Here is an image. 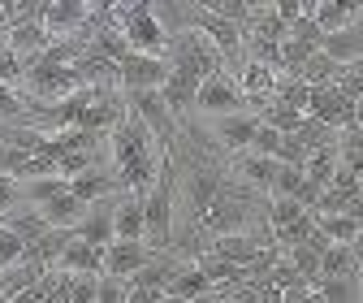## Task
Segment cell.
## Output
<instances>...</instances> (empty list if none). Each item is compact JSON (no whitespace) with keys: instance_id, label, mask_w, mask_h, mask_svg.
Wrapping results in <instances>:
<instances>
[{"instance_id":"9c48e42d","label":"cell","mask_w":363,"mask_h":303,"mask_svg":"<svg viewBox=\"0 0 363 303\" xmlns=\"http://www.w3.org/2000/svg\"><path fill=\"white\" fill-rule=\"evenodd\" d=\"M152 260H156V251L147 243H125V238H117L104 251V273L108 277H121V282H134V277L152 265Z\"/></svg>"},{"instance_id":"e575fe53","label":"cell","mask_w":363,"mask_h":303,"mask_svg":"<svg viewBox=\"0 0 363 303\" xmlns=\"http://www.w3.org/2000/svg\"><path fill=\"white\" fill-rule=\"evenodd\" d=\"M169 294H156V290H139V286H130V303H164Z\"/></svg>"},{"instance_id":"5b68a950","label":"cell","mask_w":363,"mask_h":303,"mask_svg":"<svg viewBox=\"0 0 363 303\" xmlns=\"http://www.w3.org/2000/svg\"><path fill=\"white\" fill-rule=\"evenodd\" d=\"M125 104H130V113L139 117L152 135H156V143L160 148H169L173 143V135H177V117H173V109L164 104V96L160 92H125Z\"/></svg>"},{"instance_id":"f546056e","label":"cell","mask_w":363,"mask_h":303,"mask_svg":"<svg viewBox=\"0 0 363 303\" xmlns=\"http://www.w3.org/2000/svg\"><path fill=\"white\" fill-rule=\"evenodd\" d=\"M307 182V169H294V165H281L277 160V178H272V199H298Z\"/></svg>"},{"instance_id":"e0dca14e","label":"cell","mask_w":363,"mask_h":303,"mask_svg":"<svg viewBox=\"0 0 363 303\" xmlns=\"http://www.w3.org/2000/svg\"><path fill=\"white\" fill-rule=\"evenodd\" d=\"M117 238L125 243H147V204L143 195H117Z\"/></svg>"},{"instance_id":"8d00e7d4","label":"cell","mask_w":363,"mask_h":303,"mask_svg":"<svg viewBox=\"0 0 363 303\" xmlns=\"http://www.w3.org/2000/svg\"><path fill=\"white\" fill-rule=\"evenodd\" d=\"M9 35V13H5V5H0V39Z\"/></svg>"},{"instance_id":"30bf717a","label":"cell","mask_w":363,"mask_h":303,"mask_svg":"<svg viewBox=\"0 0 363 303\" xmlns=\"http://www.w3.org/2000/svg\"><path fill=\"white\" fill-rule=\"evenodd\" d=\"M195 265V260L191 255H182V251H156V260H152V265L139 273V277H134L130 286H139V290H156V294H169V286L182 277V273H186Z\"/></svg>"},{"instance_id":"277c9868","label":"cell","mask_w":363,"mask_h":303,"mask_svg":"<svg viewBox=\"0 0 363 303\" xmlns=\"http://www.w3.org/2000/svg\"><path fill=\"white\" fill-rule=\"evenodd\" d=\"M117 31L125 35L130 53H143V57H164L169 48V35L152 13V0H134V5H117Z\"/></svg>"},{"instance_id":"836d02e7","label":"cell","mask_w":363,"mask_h":303,"mask_svg":"<svg viewBox=\"0 0 363 303\" xmlns=\"http://www.w3.org/2000/svg\"><path fill=\"white\" fill-rule=\"evenodd\" d=\"M96 303H130V282H121V277H100V286H96Z\"/></svg>"},{"instance_id":"6da1fadb","label":"cell","mask_w":363,"mask_h":303,"mask_svg":"<svg viewBox=\"0 0 363 303\" xmlns=\"http://www.w3.org/2000/svg\"><path fill=\"white\" fill-rule=\"evenodd\" d=\"M108 156H113V173H117V182L125 195H143L156 187L160 178V169H164V148L156 143V135L139 121V117H125L113 135H108Z\"/></svg>"},{"instance_id":"ba28073f","label":"cell","mask_w":363,"mask_h":303,"mask_svg":"<svg viewBox=\"0 0 363 303\" xmlns=\"http://www.w3.org/2000/svg\"><path fill=\"white\" fill-rule=\"evenodd\" d=\"M173 65L164 57H143V53H130L121 61V92H160L169 82Z\"/></svg>"},{"instance_id":"4316f807","label":"cell","mask_w":363,"mask_h":303,"mask_svg":"<svg viewBox=\"0 0 363 303\" xmlns=\"http://www.w3.org/2000/svg\"><path fill=\"white\" fill-rule=\"evenodd\" d=\"M315 226H320V234L329 243H342V247H350L363 234V226L354 221V216H346V212H337V216H315Z\"/></svg>"},{"instance_id":"74e56055","label":"cell","mask_w":363,"mask_h":303,"mask_svg":"<svg viewBox=\"0 0 363 303\" xmlns=\"http://www.w3.org/2000/svg\"><path fill=\"white\" fill-rule=\"evenodd\" d=\"M350 247H354V260H359V265H363V234H359V238H354Z\"/></svg>"},{"instance_id":"7402d4cb","label":"cell","mask_w":363,"mask_h":303,"mask_svg":"<svg viewBox=\"0 0 363 303\" xmlns=\"http://www.w3.org/2000/svg\"><path fill=\"white\" fill-rule=\"evenodd\" d=\"M337 169H342V152H337V143H333V148H320V152H311V160H307V182H311V187H320V191H329L333 178H337Z\"/></svg>"},{"instance_id":"3957f363","label":"cell","mask_w":363,"mask_h":303,"mask_svg":"<svg viewBox=\"0 0 363 303\" xmlns=\"http://www.w3.org/2000/svg\"><path fill=\"white\" fill-rule=\"evenodd\" d=\"M164 61L177 70V74H191L199 82L225 74V61H220V48L203 35V31H182V35H169V48H164Z\"/></svg>"},{"instance_id":"4dcf8cb0","label":"cell","mask_w":363,"mask_h":303,"mask_svg":"<svg viewBox=\"0 0 363 303\" xmlns=\"http://www.w3.org/2000/svg\"><path fill=\"white\" fill-rule=\"evenodd\" d=\"M22 260H26V243L5 226V221H0V273H9V269H18L22 265Z\"/></svg>"},{"instance_id":"52a82bcc","label":"cell","mask_w":363,"mask_h":303,"mask_svg":"<svg viewBox=\"0 0 363 303\" xmlns=\"http://www.w3.org/2000/svg\"><path fill=\"white\" fill-rule=\"evenodd\" d=\"M91 13H96V5H86V0H48L43 31L52 39H78V35H86Z\"/></svg>"},{"instance_id":"484cf974","label":"cell","mask_w":363,"mask_h":303,"mask_svg":"<svg viewBox=\"0 0 363 303\" xmlns=\"http://www.w3.org/2000/svg\"><path fill=\"white\" fill-rule=\"evenodd\" d=\"M342 70H346V65H337L329 53H315V57L298 70V78H303L307 87H333V82L342 78Z\"/></svg>"},{"instance_id":"83f0119b","label":"cell","mask_w":363,"mask_h":303,"mask_svg":"<svg viewBox=\"0 0 363 303\" xmlns=\"http://www.w3.org/2000/svg\"><path fill=\"white\" fill-rule=\"evenodd\" d=\"M277 104H286V109H294V113H307L311 109V87L303 82V78H290V74H281V82H277V96H272Z\"/></svg>"},{"instance_id":"f35d334b","label":"cell","mask_w":363,"mask_h":303,"mask_svg":"<svg viewBox=\"0 0 363 303\" xmlns=\"http://www.w3.org/2000/svg\"><path fill=\"white\" fill-rule=\"evenodd\" d=\"M354 126H359V130H363V100H359V104H354Z\"/></svg>"},{"instance_id":"ac0fdd59","label":"cell","mask_w":363,"mask_h":303,"mask_svg":"<svg viewBox=\"0 0 363 303\" xmlns=\"http://www.w3.org/2000/svg\"><path fill=\"white\" fill-rule=\"evenodd\" d=\"M234 169H238V182L251 187V191H272V178H277V160L255 156V152H242Z\"/></svg>"},{"instance_id":"1f68e13d","label":"cell","mask_w":363,"mask_h":303,"mask_svg":"<svg viewBox=\"0 0 363 303\" xmlns=\"http://www.w3.org/2000/svg\"><path fill=\"white\" fill-rule=\"evenodd\" d=\"M18 208H26V199H22V182L0 173V221H5V216H13Z\"/></svg>"},{"instance_id":"603a6c76","label":"cell","mask_w":363,"mask_h":303,"mask_svg":"<svg viewBox=\"0 0 363 303\" xmlns=\"http://www.w3.org/2000/svg\"><path fill=\"white\" fill-rule=\"evenodd\" d=\"M69 195V178H61V173H52V178H35V182H22V199L30 208H48L52 199Z\"/></svg>"},{"instance_id":"ffe728a7","label":"cell","mask_w":363,"mask_h":303,"mask_svg":"<svg viewBox=\"0 0 363 303\" xmlns=\"http://www.w3.org/2000/svg\"><path fill=\"white\" fill-rule=\"evenodd\" d=\"M5 226H9L26 247H35V243H43V238L52 234V226L43 221V212H39V208H30V204H26V208H18L13 216H5Z\"/></svg>"},{"instance_id":"8fae6325","label":"cell","mask_w":363,"mask_h":303,"mask_svg":"<svg viewBox=\"0 0 363 303\" xmlns=\"http://www.w3.org/2000/svg\"><path fill=\"white\" fill-rule=\"evenodd\" d=\"M113 212H117V195L96 204V208H86V216L74 226V238H82L91 247H113L117 243V216Z\"/></svg>"},{"instance_id":"d4e9b609","label":"cell","mask_w":363,"mask_h":303,"mask_svg":"<svg viewBox=\"0 0 363 303\" xmlns=\"http://www.w3.org/2000/svg\"><path fill=\"white\" fill-rule=\"evenodd\" d=\"M255 117H259L264 126H272L277 135H298V130L307 126V113H294V109H286V104H277V100H268Z\"/></svg>"},{"instance_id":"7a4b0ae2","label":"cell","mask_w":363,"mask_h":303,"mask_svg":"<svg viewBox=\"0 0 363 303\" xmlns=\"http://www.w3.org/2000/svg\"><path fill=\"white\" fill-rule=\"evenodd\" d=\"M147 247L152 251H173L177 243V169L164 160L156 187L147 191Z\"/></svg>"},{"instance_id":"d6a6232c","label":"cell","mask_w":363,"mask_h":303,"mask_svg":"<svg viewBox=\"0 0 363 303\" xmlns=\"http://www.w3.org/2000/svg\"><path fill=\"white\" fill-rule=\"evenodd\" d=\"M281 143H286V135H277V130H272V126H264V121H259V130H255V143H251V152H255V156H272V160H277Z\"/></svg>"},{"instance_id":"8992f818","label":"cell","mask_w":363,"mask_h":303,"mask_svg":"<svg viewBox=\"0 0 363 303\" xmlns=\"http://www.w3.org/2000/svg\"><path fill=\"white\" fill-rule=\"evenodd\" d=\"M199 113H208V117H234V113H251V100L242 96L238 78L216 74V78H208L199 87Z\"/></svg>"},{"instance_id":"4fadbf2b","label":"cell","mask_w":363,"mask_h":303,"mask_svg":"<svg viewBox=\"0 0 363 303\" xmlns=\"http://www.w3.org/2000/svg\"><path fill=\"white\" fill-rule=\"evenodd\" d=\"M121 191V182H117V173L113 169H86V173H78V178H69V195L78 199V204H86V208H96V204H104V199H113Z\"/></svg>"},{"instance_id":"d590c367","label":"cell","mask_w":363,"mask_h":303,"mask_svg":"<svg viewBox=\"0 0 363 303\" xmlns=\"http://www.w3.org/2000/svg\"><path fill=\"white\" fill-rule=\"evenodd\" d=\"M259 303H286V294L272 286V282H264V290H259Z\"/></svg>"},{"instance_id":"44dd1931","label":"cell","mask_w":363,"mask_h":303,"mask_svg":"<svg viewBox=\"0 0 363 303\" xmlns=\"http://www.w3.org/2000/svg\"><path fill=\"white\" fill-rule=\"evenodd\" d=\"M212 294H216V286L208 282V273H203L199 265H191L186 273L169 286V299H182V303H203V299H212Z\"/></svg>"},{"instance_id":"7c38bea8","label":"cell","mask_w":363,"mask_h":303,"mask_svg":"<svg viewBox=\"0 0 363 303\" xmlns=\"http://www.w3.org/2000/svg\"><path fill=\"white\" fill-rule=\"evenodd\" d=\"M255 130H259V117H255V113L212 117V135H216V143H220L225 152H234V156L251 152V143H255Z\"/></svg>"},{"instance_id":"f1b7e54d","label":"cell","mask_w":363,"mask_h":303,"mask_svg":"<svg viewBox=\"0 0 363 303\" xmlns=\"http://www.w3.org/2000/svg\"><path fill=\"white\" fill-rule=\"evenodd\" d=\"M325 303H363V277H342V282H315Z\"/></svg>"},{"instance_id":"5bb4252c","label":"cell","mask_w":363,"mask_h":303,"mask_svg":"<svg viewBox=\"0 0 363 303\" xmlns=\"http://www.w3.org/2000/svg\"><path fill=\"white\" fill-rule=\"evenodd\" d=\"M104 251L108 247H91L82 238H74L61 255V265L57 273H69V277H104Z\"/></svg>"},{"instance_id":"cb8c5ba5","label":"cell","mask_w":363,"mask_h":303,"mask_svg":"<svg viewBox=\"0 0 363 303\" xmlns=\"http://www.w3.org/2000/svg\"><path fill=\"white\" fill-rule=\"evenodd\" d=\"M39 212H43V221H48L52 230H74L86 216V204H78L74 195H61V199H52L48 208H39Z\"/></svg>"},{"instance_id":"2e32d148","label":"cell","mask_w":363,"mask_h":303,"mask_svg":"<svg viewBox=\"0 0 363 303\" xmlns=\"http://www.w3.org/2000/svg\"><path fill=\"white\" fill-rule=\"evenodd\" d=\"M311 18H315V26H320L325 35H342L354 22H363V5H354V0H315Z\"/></svg>"},{"instance_id":"ab89813d","label":"cell","mask_w":363,"mask_h":303,"mask_svg":"<svg viewBox=\"0 0 363 303\" xmlns=\"http://www.w3.org/2000/svg\"><path fill=\"white\" fill-rule=\"evenodd\" d=\"M164 303H182V299H164Z\"/></svg>"},{"instance_id":"9a60e30c","label":"cell","mask_w":363,"mask_h":303,"mask_svg":"<svg viewBox=\"0 0 363 303\" xmlns=\"http://www.w3.org/2000/svg\"><path fill=\"white\" fill-rule=\"evenodd\" d=\"M199 87H203L199 78L177 74V70H173V74H169V82L160 87V96H164V104L173 109V117H177V121H186L191 113H199Z\"/></svg>"},{"instance_id":"d6986e66","label":"cell","mask_w":363,"mask_h":303,"mask_svg":"<svg viewBox=\"0 0 363 303\" xmlns=\"http://www.w3.org/2000/svg\"><path fill=\"white\" fill-rule=\"evenodd\" d=\"M342 277H363V265L354 260V247L329 243V251L320 260V282H342Z\"/></svg>"}]
</instances>
